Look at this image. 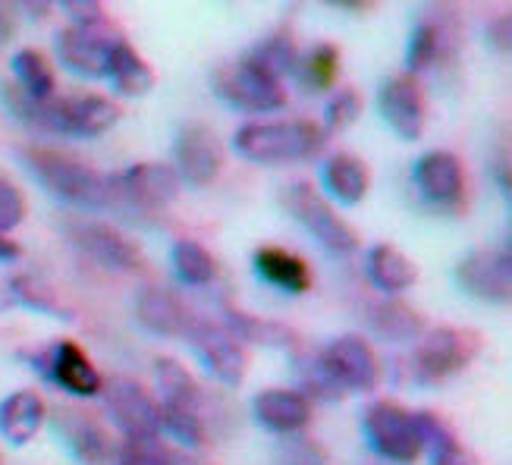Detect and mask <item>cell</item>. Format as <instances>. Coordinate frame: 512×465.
Here are the masks:
<instances>
[{
	"label": "cell",
	"mask_w": 512,
	"mask_h": 465,
	"mask_svg": "<svg viewBox=\"0 0 512 465\" xmlns=\"http://www.w3.org/2000/svg\"><path fill=\"white\" fill-rule=\"evenodd\" d=\"M0 95L19 123L38 132H54V136L98 139L123 117V107L104 95H54L48 101H32L13 82H7Z\"/></svg>",
	"instance_id": "6da1fadb"
},
{
	"label": "cell",
	"mask_w": 512,
	"mask_h": 465,
	"mask_svg": "<svg viewBox=\"0 0 512 465\" xmlns=\"http://www.w3.org/2000/svg\"><path fill=\"white\" fill-rule=\"evenodd\" d=\"M22 164L51 195L76 208H117L114 173H104L92 164L73 158L70 151L29 145L22 148Z\"/></svg>",
	"instance_id": "7a4b0ae2"
},
{
	"label": "cell",
	"mask_w": 512,
	"mask_h": 465,
	"mask_svg": "<svg viewBox=\"0 0 512 465\" xmlns=\"http://www.w3.org/2000/svg\"><path fill=\"white\" fill-rule=\"evenodd\" d=\"M327 145V132L315 120H271V123H246L236 136L233 148L239 158L252 164H289L311 161Z\"/></svg>",
	"instance_id": "3957f363"
},
{
	"label": "cell",
	"mask_w": 512,
	"mask_h": 465,
	"mask_svg": "<svg viewBox=\"0 0 512 465\" xmlns=\"http://www.w3.org/2000/svg\"><path fill=\"white\" fill-rule=\"evenodd\" d=\"M484 346V337L472 327L440 324L421 334V343L412 352V374L418 384L434 387L462 374Z\"/></svg>",
	"instance_id": "277c9868"
},
{
	"label": "cell",
	"mask_w": 512,
	"mask_h": 465,
	"mask_svg": "<svg viewBox=\"0 0 512 465\" xmlns=\"http://www.w3.org/2000/svg\"><path fill=\"white\" fill-rule=\"evenodd\" d=\"M214 95L236 110H246V114H267V110H280L286 104L283 79L267 73L249 54H242L233 63L217 66Z\"/></svg>",
	"instance_id": "5b68a950"
},
{
	"label": "cell",
	"mask_w": 512,
	"mask_h": 465,
	"mask_svg": "<svg viewBox=\"0 0 512 465\" xmlns=\"http://www.w3.org/2000/svg\"><path fill=\"white\" fill-rule=\"evenodd\" d=\"M280 202L289 214H293L296 224L305 227L324 249L337 252V255H349L359 249V233H355V227L346 224L311 183H289L280 195Z\"/></svg>",
	"instance_id": "8992f818"
},
{
	"label": "cell",
	"mask_w": 512,
	"mask_h": 465,
	"mask_svg": "<svg viewBox=\"0 0 512 465\" xmlns=\"http://www.w3.org/2000/svg\"><path fill=\"white\" fill-rule=\"evenodd\" d=\"M362 428L368 444L377 456H384L396 465H412L425 453V440L418 434L415 412L403 409L393 400H377L365 409Z\"/></svg>",
	"instance_id": "52a82bcc"
},
{
	"label": "cell",
	"mask_w": 512,
	"mask_h": 465,
	"mask_svg": "<svg viewBox=\"0 0 512 465\" xmlns=\"http://www.w3.org/2000/svg\"><path fill=\"white\" fill-rule=\"evenodd\" d=\"M180 183L170 164H132L114 173L117 211L164 214L180 198Z\"/></svg>",
	"instance_id": "ba28073f"
},
{
	"label": "cell",
	"mask_w": 512,
	"mask_h": 465,
	"mask_svg": "<svg viewBox=\"0 0 512 465\" xmlns=\"http://www.w3.org/2000/svg\"><path fill=\"white\" fill-rule=\"evenodd\" d=\"M51 422L63 447L70 450L82 465H107L117 459V440L110 437L107 425L92 409L79 406H54Z\"/></svg>",
	"instance_id": "9c48e42d"
},
{
	"label": "cell",
	"mask_w": 512,
	"mask_h": 465,
	"mask_svg": "<svg viewBox=\"0 0 512 465\" xmlns=\"http://www.w3.org/2000/svg\"><path fill=\"white\" fill-rule=\"evenodd\" d=\"M459 19L453 10H428L415 22L412 38H409V48H406V73L418 76V73H428L434 66L450 63L459 54Z\"/></svg>",
	"instance_id": "30bf717a"
},
{
	"label": "cell",
	"mask_w": 512,
	"mask_h": 465,
	"mask_svg": "<svg viewBox=\"0 0 512 465\" xmlns=\"http://www.w3.org/2000/svg\"><path fill=\"white\" fill-rule=\"evenodd\" d=\"M186 337L195 349V356L202 359V365L208 368L211 378H217L224 387H239L242 381H246L249 352L224 324L195 318Z\"/></svg>",
	"instance_id": "8fae6325"
},
{
	"label": "cell",
	"mask_w": 512,
	"mask_h": 465,
	"mask_svg": "<svg viewBox=\"0 0 512 465\" xmlns=\"http://www.w3.org/2000/svg\"><path fill=\"white\" fill-rule=\"evenodd\" d=\"M70 239L79 252H85L107 271L117 274L145 271V252L139 249V242L123 236L117 227L101 224V220H76V224H70Z\"/></svg>",
	"instance_id": "7c38bea8"
},
{
	"label": "cell",
	"mask_w": 512,
	"mask_h": 465,
	"mask_svg": "<svg viewBox=\"0 0 512 465\" xmlns=\"http://www.w3.org/2000/svg\"><path fill=\"white\" fill-rule=\"evenodd\" d=\"M318 359L343 393H368L381 381V362L365 337H337L330 346L318 349Z\"/></svg>",
	"instance_id": "4fadbf2b"
},
{
	"label": "cell",
	"mask_w": 512,
	"mask_h": 465,
	"mask_svg": "<svg viewBox=\"0 0 512 465\" xmlns=\"http://www.w3.org/2000/svg\"><path fill=\"white\" fill-rule=\"evenodd\" d=\"M170 167L189 186H211L224 170V145L217 132L205 123H186L176 132Z\"/></svg>",
	"instance_id": "5bb4252c"
},
{
	"label": "cell",
	"mask_w": 512,
	"mask_h": 465,
	"mask_svg": "<svg viewBox=\"0 0 512 465\" xmlns=\"http://www.w3.org/2000/svg\"><path fill=\"white\" fill-rule=\"evenodd\" d=\"M104 403L107 412L114 415L123 437H161V406L158 400L132 378H110L104 387Z\"/></svg>",
	"instance_id": "9a60e30c"
},
{
	"label": "cell",
	"mask_w": 512,
	"mask_h": 465,
	"mask_svg": "<svg viewBox=\"0 0 512 465\" xmlns=\"http://www.w3.org/2000/svg\"><path fill=\"white\" fill-rule=\"evenodd\" d=\"M117 41H123V35L110 19H101L95 26H66L57 35V57L70 66L73 73L101 79L107 57L114 51Z\"/></svg>",
	"instance_id": "2e32d148"
},
{
	"label": "cell",
	"mask_w": 512,
	"mask_h": 465,
	"mask_svg": "<svg viewBox=\"0 0 512 465\" xmlns=\"http://www.w3.org/2000/svg\"><path fill=\"white\" fill-rule=\"evenodd\" d=\"M377 110H381V117L399 139H406V142L421 139V132H425V123H428V98L418 76H409V73L390 76L381 85V92H377Z\"/></svg>",
	"instance_id": "e0dca14e"
},
{
	"label": "cell",
	"mask_w": 512,
	"mask_h": 465,
	"mask_svg": "<svg viewBox=\"0 0 512 465\" xmlns=\"http://www.w3.org/2000/svg\"><path fill=\"white\" fill-rule=\"evenodd\" d=\"M415 189L431 208L462 211L465 208V167L453 151H428L415 164Z\"/></svg>",
	"instance_id": "ac0fdd59"
},
{
	"label": "cell",
	"mask_w": 512,
	"mask_h": 465,
	"mask_svg": "<svg viewBox=\"0 0 512 465\" xmlns=\"http://www.w3.org/2000/svg\"><path fill=\"white\" fill-rule=\"evenodd\" d=\"M456 283L462 286L472 299L481 302H509L512 290V264L509 249H475L456 264Z\"/></svg>",
	"instance_id": "d6986e66"
},
{
	"label": "cell",
	"mask_w": 512,
	"mask_h": 465,
	"mask_svg": "<svg viewBox=\"0 0 512 465\" xmlns=\"http://www.w3.org/2000/svg\"><path fill=\"white\" fill-rule=\"evenodd\" d=\"M38 368L44 371V378L54 381L57 387H63L73 396H98L104 387L101 371L95 368V362L88 359V352L76 343V340H57L44 356H38Z\"/></svg>",
	"instance_id": "ffe728a7"
},
{
	"label": "cell",
	"mask_w": 512,
	"mask_h": 465,
	"mask_svg": "<svg viewBox=\"0 0 512 465\" xmlns=\"http://www.w3.org/2000/svg\"><path fill=\"white\" fill-rule=\"evenodd\" d=\"M132 312H136V321L148 334L158 337H186L195 321L186 302L176 293L164 290V286H145L136 302H132Z\"/></svg>",
	"instance_id": "44dd1931"
},
{
	"label": "cell",
	"mask_w": 512,
	"mask_h": 465,
	"mask_svg": "<svg viewBox=\"0 0 512 465\" xmlns=\"http://www.w3.org/2000/svg\"><path fill=\"white\" fill-rule=\"evenodd\" d=\"M252 412L274 434H302L311 422V403L299 390H264L255 396Z\"/></svg>",
	"instance_id": "7402d4cb"
},
{
	"label": "cell",
	"mask_w": 512,
	"mask_h": 465,
	"mask_svg": "<svg viewBox=\"0 0 512 465\" xmlns=\"http://www.w3.org/2000/svg\"><path fill=\"white\" fill-rule=\"evenodd\" d=\"M44 418H48V406L35 390H13L0 400V437L13 447H26L41 431Z\"/></svg>",
	"instance_id": "603a6c76"
},
{
	"label": "cell",
	"mask_w": 512,
	"mask_h": 465,
	"mask_svg": "<svg viewBox=\"0 0 512 465\" xmlns=\"http://www.w3.org/2000/svg\"><path fill=\"white\" fill-rule=\"evenodd\" d=\"M252 261H255V271L267 283L277 286V290H283V293H289V296H302V293L311 290V283H315L308 261L299 258L296 252H289V249L261 246Z\"/></svg>",
	"instance_id": "cb8c5ba5"
},
{
	"label": "cell",
	"mask_w": 512,
	"mask_h": 465,
	"mask_svg": "<svg viewBox=\"0 0 512 465\" xmlns=\"http://www.w3.org/2000/svg\"><path fill=\"white\" fill-rule=\"evenodd\" d=\"M224 327L239 340V343H255V346H271V349H289L293 352L302 337L293 327H286L271 318H258L249 312H239V308H227L224 312Z\"/></svg>",
	"instance_id": "d4e9b609"
},
{
	"label": "cell",
	"mask_w": 512,
	"mask_h": 465,
	"mask_svg": "<svg viewBox=\"0 0 512 465\" xmlns=\"http://www.w3.org/2000/svg\"><path fill=\"white\" fill-rule=\"evenodd\" d=\"M104 76L114 82L120 95H129V98H142L154 88V70L126 38L114 44V51H110L107 66H104Z\"/></svg>",
	"instance_id": "484cf974"
},
{
	"label": "cell",
	"mask_w": 512,
	"mask_h": 465,
	"mask_svg": "<svg viewBox=\"0 0 512 465\" xmlns=\"http://www.w3.org/2000/svg\"><path fill=\"white\" fill-rule=\"evenodd\" d=\"M324 186L343 205H359L371 189V170L355 154L337 151L324 161Z\"/></svg>",
	"instance_id": "4316f807"
},
{
	"label": "cell",
	"mask_w": 512,
	"mask_h": 465,
	"mask_svg": "<svg viewBox=\"0 0 512 465\" xmlns=\"http://www.w3.org/2000/svg\"><path fill=\"white\" fill-rule=\"evenodd\" d=\"M368 327L374 330L381 340L390 343H412L421 340L425 334V318H421L412 305L399 302V299H384V302H374L368 308Z\"/></svg>",
	"instance_id": "83f0119b"
},
{
	"label": "cell",
	"mask_w": 512,
	"mask_h": 465,
	"mask_svg": "<svg viewBox=\"0 0 512 465\" xmlns=\"http://www.w3.org/2000/svg\"><path fill=\"white\" fill-rule=\"evenodd\" d=\"M368 277L377 290H384L390 296L409 290L418 280V264L406 255L399 252L390 242H381V246H374L368 252Z\"/></svg>",
	"instance_id": "f1b7e54d"
},
{
	"label": "cell",
	"mask_w": 512,
	"mask_h": 465,
	"mask_svg": "<svg viewBox=\"0 0 512 465\" xmlns=\"http://www.w3.org/2000/svg\"><path fill=\"white\" fill-rule=\"evenodd\" d=\"M154 381H158L161 390V406L186 409V412L202 409V387H198L195 374L176 359L154 362Z\"/></svg>",
	"instance_id": "f546056e"
},
{
	"label": "cell",
	"mask_w": 512,
	"mask_h": 465,
	"mask_svg": "<svg viewBox=\"0 0 512 465\" xmlns=\"http://www.w3.org/2000/svg\"><path fill=\"white\" fill-rule=\"evenodd\" d=\"M13 76H16V88L22 95H29L32 101H48L57 92V76H54V66L51 57L38 51V48H22L13 57Z\"/></svg>",
	"instance_id": "4dcf8cb0"
},
{
	"label": "cell",
	"mask_w": 512,
	"mask_h": 465,
	"mask_svg": "<svg viewBox=\"0 0 512 465\" xmlns=\"http://www.w3.org/2000/svg\"><path fill=\"white\" fill-rule=\"evenodd\" d=\"M117 462L120 465H211L180 447L164 444L161 437H151V440L123 437V444L117 447Z\"/></svg>",
	"instance_id": "1f68e13d"
},
{
	"label": "cell",
	"mask_w": 512,
	"mask_h": 465,
	"mask_svg": "<svg viewBox=\"0 0 512 465\" xmlns=\"http://www.w3.org/2000/svg\"><path fill=\"white\" fill-rule=\"evenodd\" d=\"M296 79L308 92H330L340 79V48L333 41H318L296 63Z\"/></svg>",
	"instance_id": "d6a6232c"
},
{
	"label": "cell",
	"mask_w": 512,
	"mask_h": 465,
	"mask_svg": "<svg viewBox=\"0 0 512 465\" xmlns=\"http://www.w3.org/2000/svg\"><path fill=\"white\" fill-rule=\"evenodd\" d=\"M293 362H296V374H299V384H302V396L311 400H321V403H340L343 400V390L333 384V378L324 371L321 359H318V349H305L302 343L293 349Z\"/></svg>",
	"instance_id": "836d02e7"
},
{
	"label": "cell",
	"mask_w": 512,
	"mask_h": 465,
	"mask_svg": "<svg viewBox=\"0 0 512 465\" xmlns=\"http://www.w3.org/2000/svg\"><path fill=\"white\" fill-rule=\"evenodd\" d=\"M170 261H173V271L186 286H208L217 277V258L195 239H180L176 246L170 249Z\"/></svg>",
	"instance_id": "e575fe53"
},
{
	"label": "cell",
	"mask_w": 512,
	"mask_h": 465,
	"mask_svg": "<svg viewBox=\"0 0 512 465\" xmlns=\"http://www.w3.org/2000/svg\"><path fill=\"white\" fill-rule=\"evenodd\" d=\"M249 57L258 60L267 73H274L277 79H283L289 73H296V63H299L302 51H299V44H296V35L283 26V29L267 35L264 41H258L255 48L249 51Z\"/></svg>",
	"instance_id": "d590c367"
},
{
	"label": "cell",
	"mask_w": 512,
	"mask_h": 465,
	"mask_svg": "<svg viewBox=\"0 0 512 465\" xmlns=\"http://www.w3.org/2000/svg\"><path fill=\"white\" fill-rule=\"evenodd\" d=\"M10 293L19 305L32 308V312H41V315H51V318H63L70 321L73 312L60 302V296L54 293V286H48L44 280L32 277V274H19L10 280Z\"/></svg>",
	"instance_id": "8d00e7d4"
},
{
	"label": "cell",
	"mask_w": 512,
	"mask_h": 465,
	"mask_svg": "<svg viewBox=\"0 0 512 465\" xmlns=\"http://www.w3.org/2000/svg\"><path fill=\"white\" fill-rule=\"evenodd\" d=\"M161 434H170L173 440H180V450L202 447L208 437L202 412H186V409H173V406H161Z\"/></svg>",
	"instance_id": "74e56055"
},
{
	"label": "cell",
	"mask_w": 512,
	"mask_h": 465,
	"mask_svg": "<svg viewBox=\"0 0 512 465\" xmlns=\"http://www.w3.org/2000/svg\"><path fill=\"white\" fill-rule=\"evenodd\" d=\"M362 117V95L355 88H340L333 92L324 107V132H343Z\"/></svg>",
	"instance_id": "f35d334b"
},
{
	"label": "cell",
	"mask_w": 512,
	"mask_h": 465,
	"mask_svg": "<svg viewBox=\"0 0 512 465\" xmlns=\"http://www.w3.org/2000/svg\"><path fill=\"white\" fill-rule=\"evenodd\" d=\"M277 459L283 465H330L327 447L318 444V440L305 437V434H289L286 440H280Z\"/></svg>",
	"instance_id": "ab89813d"
},
{
	"label": "cell",
	"mask_w": 512,
	"mask_h": 465,
	"mask_svg": "<svg viewBox=\"0 0 512 465\" xmlns=\"http://www.w3.org/2000/svg\"><path fill=\"white\" fill-rule=\"evenodd\" d=\"M26 214H29L26 195H22V189L10 180V176L0 173V236L13 233L22 220H26Z\"/></svg>",
	"instance_id": "60d3db41"
},
{
	"label": "cell",
	"mask_w": 512,
	"mask_h": 465,
	"mask_svg": "<svg viewBox=\"0 0 512 465\" xmlns=\"http://www.w3.org/2000/svg\"><path fill=\"white\" fill-rule=\"evenodd\" d=\"M60 10L70 16V26H95V22L107 19V10L98 0H63Z\"/></svg>",
	"instance_id": "b9f144b4"
},
{
	"label": "cell",
	"mask_w": 512,
	"mask_h": 465,
	"mask_svg": "<svg viewBox=\"0 0 512 465\" xmlns=\"http://www.w3.org/2000/svg\"><path fill=\"white\" fill-rule=\"evenodd\" d=\"M431 465H478V459L459 444V437H453L447 444L431 447Z\"/></svg>",
	"instance_id": "7bdbcfd3"
},
{
	"label": "cell",
	"mask_w": 512,
	"mask_h": 465,
	"mask_svg": "<svg viewBox=\"0 0 512 465\" xmlns=\"http://www.w3.org/2000/svg\"><path fill=\"white\" fill-rule=\"evenodd\" d=\"M509 35H512V19H509V13H503V16H497L491 22V29H487V38H491V44H494L497 51L509 54Z\"/></svg>",
	"instance_id": "ee69618b"
},
{
	"label": "cell",
	"mask_w": 512,
	"mask_h": 465,
	"mask_svg": "<svg viewBox=\"0 0 512 465\" xmlns=\"http://www.w3.org/2000/svg\"><path fill=\"white\" fill-rule=\"evenodd\" d=\"M13 38H16V16L7 4H0V48H7Z\"/></svg>",
	"instance_id": "f6af8a7d"
},
{
	"label": "cell",
	"mask_w": 512,
	"mask_h": 465,
	"mask_svg": "<svg viewBox=\"0 0 512 465\" xmlns=\"http://www.w3.org/2000/svg\"><path fill=\"white\" fill-rule=\"evenodd\" d=\"M16 258H22V246L10 236H0V264L16 261Z\"/></svg>",
	"instance_id": "bcb514c9"
},
{
	"label": "cell",
	"mask_w": 512,
	"mask_h": 465,
	"mask_svg": "<svg viewBox=\"0 0 512 465\" xmlns=\"http://www.w3.org/2000/svg\"><path fill=\"white\" fill-rule=\"evenodd\" d=\"M333 7L349 10V13H359V16H365V13L377 10V4H368V0H333Z\"/></svg>",
	"instance_id": "7dc6e473"
},
{
	"label": "cell",
	"mask_w": 512,
	"mask_h": 465,
	"mask_svg": "<svg viewBox=\"0 0 512 465\" xmlns=\"http://www.w3.org/2000/svg\"><path fill=\"white\" fill-rule=\"evenodd\" d=\"M0 465H4V462H0Z\"/></svg>",
	"instance_id": "c3c4849f"
}]
</instances>
